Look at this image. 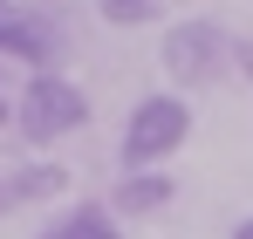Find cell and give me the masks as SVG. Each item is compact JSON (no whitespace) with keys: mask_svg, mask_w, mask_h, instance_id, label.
Here are the masks:
<instances>
[{"mask_svg":"<svg viewBox=\"0 0 253 239\" xmlns=\"http://www.w3.org/2000/svg\"><path fill=\"white\" fill-rule=\"evenodd\" d=\"M83 123H89V96L62 76V69H35V76L21 82L14 130H21L35 151H55V144H62V137H76Z\"/></svg>","mask_w":253,"mask_h":239,"instance_id":"1","label":"cell"},{"mask_svg":"<svg viewBox=\"0 0 253 239\" xmlns=\"http://www.w3.org/2000/svg\"><path fill=\"white\" fill-rule=\"evenodd\" d=\"M185 137H192V103H185L178 89H158V96H144V103L124 117L117 158H124V171H144V164L178 158V151H185Z\"/></svg>","mask_w":253,"mask_h":239,"instance_id":"2","label":"cell"},{"mask_svg":"<svg viewBox=\"0 0 253 239\" xmlns=\"http://www.w3.org/2000/svg\"><path fill=\"white\" fill-rule=\"evenodd\" d=\"M158 62H165V76L178 89H206L233 69V35L206 21V14H192V21H171L165 28V48H158Z\"/></svg>","mask_w":253,"mask_h":239,"instance_id":"3","label":"cell"},{"mask_svg":"<svg viewBox=\"0 0 253 239\" xmlns=\"http://www.w3.org/2000/svg\"><path fill=\"white\" fill-rule=\"evenodd\" d=\"M0 62H21V69H62V62H69L62 7H21V0H0Z\"/></svg>","mask_w":253,"mask_h":239,"instance_id":"4","label":"cell"},{"mask_svg":"<svg viewBox=\"0 0 253 239\" xmlns=\"http://www.w3.org/2000/svg\"><path fill=\"white\" fill-rule=\"evenodd\" d=\"M171 192H178V185H171L165 164H144V171H124V178L110 185V212H117V219H151V212L171 205Z\"/></svg>","mask_w":253,"mask_h":239,"instance_id":"5","label":"cell"},{"mask_svg":"<svg viewBox=\"0 0 253 239\" xmlns=\"http://www.w3.org/2000/svg\"><path fill=\"white\" fill-rule=\"evenodd\" d=\"M69 178H62V164H28V171H7L0 178V212H21V205L48 199V192H62Z\"/></svg>","mask_w":253,"mask_h":239,"instance_id":"6","label":"cell"},{"mask_svg":"<svg viewBox=\"0 0 253 239\" xmlns=\"http://www.w3.org/2000/svg\"><path fill=\"white\" fill-rule=\"evenodd\" d=\"M35 239H124V226H117L110 205H76V212H62L55 226H42Z\"/></svg>","mask_w":253,"mask_h":239,"instance_id":"7","label":"cell"},{"mask_svg":"<svg viewBox=\"0 0 253 239\" xmlns=\"http://www.w3.org/2000/svg\"><path fill=\"white\" fill-rule=\"evenodd\" d=\"M96 7H103L110 28H144V21H158V0H96Z\"/></svg>","mask_w":253,"mask_h":239,"instance_id":"8","label":"cell"},{"mask_svg":"<svg viewBox=\"0 0 253 239\" xmlns=\"http://www.w3.org/2000/svg\"><path fill=\"white\" fill-rule=\"evenodd\" d=\"M233 69H247V76H253V41H233Z\"/></svg>","mask_w":253,"mask_h":239,"instance_id":"9","label":"cell"},{"mask_svg":"<svg viewBox=\"0 0 253 239\" xmlns=\"http://www.w3.org/2000/svg\"><path fill=\"white\" fill-rule=\"evenodd\" d=\"M7 123H14V103H7V89H0V130H7Z\"/></svg>","mask_w":253,"mask_h":239,"instance_id":"10","label":"cell"},{"mask_svg":"<svg viewBox=\"0 0 253 239\" xmlns=\"http://www.w3.org/2000/svg\"><path fill=\"white\" fill-rule=\"evenodd\" d=\"M233 239H253V219H240V226H233Z\"/></svg>","mask_w":253,"mask_h":239,"instance_id":"11","label":"cell"}]
</instances>
